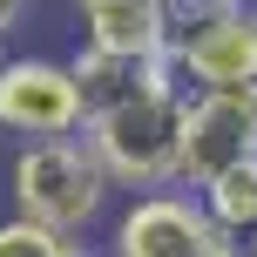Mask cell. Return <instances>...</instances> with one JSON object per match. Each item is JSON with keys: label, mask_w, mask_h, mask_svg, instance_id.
<instances>
[{"label": "cell", "mask_w": 257, "mask_h": 257, "mask_svg": "<svg viewBox=\"0 0 257 257\" xmlns=\"http://www.w3.org/2000/svg\"><path fill=\"white\" fill-rule=\"evenodd\" d=\"M115 183H108L102 156L88 149V136H61V142H27L7 163V203L21 223L68 237V244H88L95 230H108L115 217Z\"/></svg>", "instance_id": "cell-1"}, {"label": "cell", "mask_w": 257, "mask_h": 257, "mask_svg": "<svg viewBox=\"0 0 257 257\" xmlns=\"http://www.w3.org/2000/svg\"><path fill=\"white\" fill-rule=\"evenodd\" d=\"M183 108L190 95L176 88V75L149 81L142 95L88 115V149L102 156L108 183L122 196H149V190H176V169H183Z\"/></svg>", "instance_id": "cell-2"}, {"label": "cell", "mask_w": 257, "mask_h": 257, "mask_svg": "<svg viewBox=\"0 0 257 257\" xmlns=\"http://www.w3.org/2000/svg\"><path fill=\"white\" fill-rule=\"evenodd\" d=\"M163 61L183 95L257 88V0H169Z\"/></svg>", "instance_id": "cell-3"}, {"label": "cell", "mask_w": 257, "mask_h": 257, "mask_svg": "<svg viewBox=\"0 0 257 257\" xmlns=\"http://www.w3.org/2000/svg\"><path fill=\"white\" fill-rule=\"evenodd\" d=\"M102 257H244V244L203 210L196 190H149L115 203Z\"/></svg>", "instance_id": "cell-4"}, {"label": "cell", "mask_w": 257, "mask_h": 257, "mask_svg": "<svg viewBox=\"0 0 257 257\" xmlns=\"http://www.w3.org/2000/svg\"><path fill=\"white\" fill-rule=\"evenodd\" d=\"M81 128H88V102L75 88L68 54H7L0 61V136H14V149L61 142Z\"/></svg>", "instance_id": "cell-5"}, {"label": "cell", "mask_w": 257, "mask_h": 257, "mask_svg": "<svg viewBox=\"0 0 257 257\" xmlns=\"http://www.w3.org/2000/svg\"><path fill=\"white\" fill-rule=\"evenodd\" d=\"M257 156V88H203L183 108V169L176 190H203L223 169Z\"/></svg>", "instance_id": "cell-6"}, {"label": "cell", "mask_w": 257, "mask_h": 257, "mask_svg": "<svg viewBox=\"0 0 257 257\" xmlns=\"http://www.w3.org/2000/svg\"><path fill=\"white\" fill-rule=\"evenodd\" d=\"M88 48L115 54H163L169 41V0H68Z\"/></svg>", "instance_id": "cell-7"}, {"label": "cell", "mask_w": 257, "mask_h": 257, "mask_svg": "<svg viewBox=\"0 0 257 257\" xmlns=\"http://www.w3.org/2000/svg\"><path fill=\"white\" fill-rule=\"evenodd\" d=\"M68 68H75V88L88 102V115H102V108H115V102H128V95H142L149 81L169 75L163 54H115V48H88V41L68 54Z\"/></svg>", "instance_id": "cell-8"}, {"label": "cell", "mask_w": 257, "mask_h": 257, "mask_svg": "<svg viewBox=\"0 0 257 257\" xmlns=\"http://www.w3.org/2000/svg\"><path fill=\"white\" fill-rule=\"evenodd\" d=\"M196 196H203V210L237 237V244H250V237H257V156H250V163H237V169H223V176L203 183Z\"/></svg>", "instance_id": "cell-9"}, {"label": "cell", "mask_w": 257, "mask_h": 257, "mask_svg": "<svg viewBox=\"0 0 257 257\" xmlns=\"http://www.w3.org/2000/svg\"><path fill=\"white\" fill-rule=\"evenodd\" d=\"M0 257H102V250H95V244H68V237L41 230V223L0 217Z\"/></svg>", "instance_id": "cell-10"}, {"label": "cell", "mask_w": 257, "mask_h": 257, "mask_svg": "<svg viewBox=\"0 0 257 257\" xmlns=\"http://www.w3.org/2000/svg\"><path fill=\"white\" fill-rule=\"evenodd\" d=\"M27 7H34V0H0V41H7V34H14V27H21V21H27Z\"/></svg>", "instance_id": "cell-11"}, {"label": "cell", "mask_w": 257, "mask_h": 257, "mask_svg": "<svg viewBox=\"0 0 257 257\" xmlns=\"http://www.w3.org/2000/svg\"><path fill=\"white\" fill-rule=\"evenodd\" d=\"M244 257H257V237H250V244H244Z\"/></svg>", "instance_id": "cell-12"}, {"label": "cell", "mask_w": 257, "mask_h": 257, "mask_svg": "<svg viewBox=\"0 0 257 257\" xmlns=\"http://www.w3.org/2000/svg\"><path fill=\"white\" fill-rule=\"evenodd\" d=\"M0 61H7V41H0Z\"/></svg>", "instance_id": "cell-13"}]
</instances>
